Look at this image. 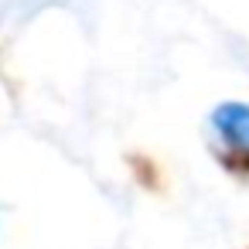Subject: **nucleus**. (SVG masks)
<instances>
[{
    "label": "nucleus",
    "mask_w": 249,
    "mask_h": 249,
    "mask_svg": "<svg viewBox=\"0 0 249 249\" xmlns=\"http://www.w3.org/2000/svg\"><path fill=\"white\" fill-rule=\"evenodd\" d=\"M208 126L229 157L249 164V103H242V99L218 103L208 113Z\"/></svg>",
    "instance_id": "obj_1"
}]
</instances>
